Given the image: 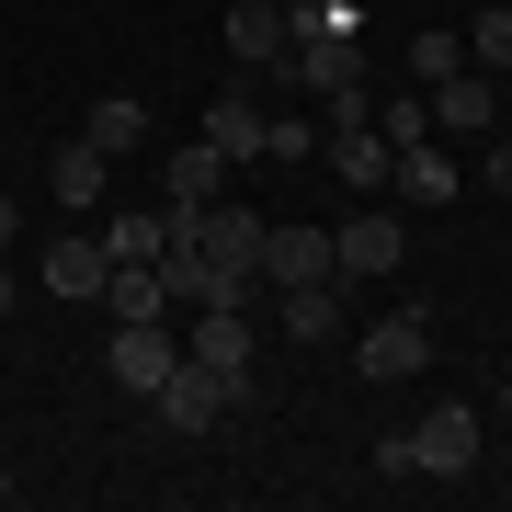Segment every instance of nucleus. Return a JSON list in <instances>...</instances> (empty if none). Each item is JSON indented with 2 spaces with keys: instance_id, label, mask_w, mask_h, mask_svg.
I'll return each mask as SVG.
<instances>
[{
  "instance_id": "14",
  "label": "nucleus",
  "mask_w": 512,
  "mask_h": 512,
  "mask_svg": "<svg viewBox=\"0 0 512 512\" xmlns=\"http://www.w3.org/2000/svg\"><path fill=\"white\" fill-rule=\"evenodd\" d=\"M205 137H217V148H228V160H239V171H251V160H262V148H274V114H262L251 92H217V103H205Z\"/></svg>"
},
{
  "instance_id": "22",
  "label": "nucleus",
  "mask_w": 512,
  "mask_h": 512,
  "mask_svg": "<svg viewBox=\"0 0 512 512\" xmlns=\"http://www.w3.org/2000/svg\"><path fill=\"white\" fill-rule=\"evenodd\" d=\"M467 69H512V12H478L467 23Z\"/></svg>"
},
{
  "instance_id": "18",
  "label": "nucleus",
  "mask_w": 512,
  "mask_h": 512,
  "mask_svg": "<svg viewBox=\"0 0 512 512\" xmlns=\"http://www.w3.org/2000/svg\"><path fill=\"white\" fill-rule=\"evenodd\" d=\"M387 194H399V205H444V194H456V160H444V148L421 137V148H399V171H387Z\"/></svg>"
},
{
  "instance_id": "28",
  "label": "nucleus",
  "mask_w": 512,
  "mask_h": 512,
  "mask_svg": "<svg viewBox=\"0 0 512 512\" xmlns=\"http://www.w3.org/2000/svg\"><path fill=\"white\" fill-rule=\"evenodd\" d=\"M490 399H501V421H512V376H501V387H490Z\"/></svg>"
},
{
  "instance_id": "30",
  "label": "nucleus",
  "mask_w": 512,
  "mask_h": 512,
  "mask_svg": "<svg viewBox=\"0 0 512 512\" xmlns=\"http://www.w3.org/2000/svg\"><path fill=\"white\" fill-rule=\"evenodd\" d=\"M274 12H308V0H274Z\"/></svg>"
},
{
  "instance_id": "8",
  "label": "nucleus",
  "mask_w": 512,
  "mask_h": 512,
  "mask_svg": "<svg viewBox=\"0 0 512 512\" xmlns=\"http://www.w3.org/2000/svg\"><path fill=\"white\" fill-rule=\"evenodd\" d=\"M410 456H421V478H467V467H478V410H467V399L421 410V421H410Z\"/></svg>"
},
{
  "instance_id": "20",
  "label": "nucleus",
  "mask_w": 512,
  "mask_h": 512,
  "mask_svg": "<svg viewBox=\"0 0 512 512\" xmlns=\"http://www.w3.org/2000/svg\"><path fill=\"white\" fill-rule=\"evenodd\" d=\"M80 137H92L103 160H126V148H148V103H137V92H103V103H92V126H80Z\"/></svg>"
},
{
  "instance_id": "23",
  "label": "nucleus",
  "mask_w": 512,
  "mask_h": 512,
  "mask_svg": "<svg viewBox=\"0 0 512 512\" xmlns=\"http://www.w3.org/2000/svg\"><path fill=\"white\" fill-rule=\"evenodd\" d=\"M376 137H387V148H421V137H433V103H410V92L376 103Z\"/></svg>"
},
{
  "instance_id": "31",
  "label": "nucleus",
  "mask_w": 512,
  "mask_h": 512,
  "mask_svg": "<svg viewBox=\"0 0 512 512\" xmlns=\"http://www.w3.org/2000/svg\"><path fill=\"white\" fill-rule=\"evenodd\" d=\"M501 501H512V478H501Z\"/></svg>"
},
{
  "instance_id": "25",
  "label": "nucleus",
  "mask_w": 512,
  "mask_h": 512,
  "mask_svg": "<svg viewBox=\"0 0 512 512\" xmlns=\"http://www.w3.org/2000/svg\"><path fill=\"white\" fill-rule=\"evenodd\" d=\"M490 194H501V205H512V137H501V148H490Z\"/></svg>"
},
{
  "instance_id": "5",
  "label": "nucleus",
  "mask_w": 512,
  "mask_h": 512,
  "mask_svg": "<svg viewBox=\"0 0 512 512\" xmlns=\"http://www.w3.org/2000/svg\"><path fill=\"white\" fill-rule=\"evenodd\" d=\"M228 399H239V387H228V376H205L194 353H183V365H171L160 387H148V410H160V433H183V444H194V433H217V410H228Z\"/></svg>"
},
{
  "instance_id": "24",
  "label": "nucleus",
  "mask_w": 512,
  "mask_h": 512,
  "mask_svg": "<svg viewBox=\"0 0 512 512\" xmlns=\"http://www.w3.org/2000/svg\"><path fill=\"white\" fill-rule=\"evenodd\" d=\"M308 148H319V126H308V114H274V148H262V160H308Z\"/></svg>"
},
{
  "instance_id": "17",
  "label": "nucleus",
  "mask_w": 512,
  "mask_h": 512,
  "mask_svg": "<svg viewBox=\"0 0 512 512\" xmlns=\"http://www.w3.org/2000/svg\"><path fill=\"white\" fill-rule=\"evenodd\" d=\"M296 46V12H274V0H239L228 12V57L239 69H262V57H285Z\"/></svg>"
},
{
  "instance_id": "16",
  "label": "nucleus",
  "mask_w": 512,
  "mask_h": 512,
  "mask_svg": "<svg viewBox=\"0 0 512 512\" xmlns=\"http://www.w3.org/2000/svg\"><path fill=\"white\" fill-rule=\"evenodd\" d=\"M92 308H103V319H171V274H160V262H114Z\"/></svg>"
},
{
  "instance_id": "12",
  "label": "nucleus",
  "mask_w": 512,
  "mask_h": 512,
  "mask_svg": "<svg viewBox=\"0 0 512 512\" xmlns=\"http://www.w3.org/2000/svg\"><path fill=\"white\" fill-rule=\"evenodd\" d=\"M228 171H239V160H228V148L194 126V137L160 160V194H171V205H217V194H228Z\"/></svg>"
},
{
  "instance_id": "19",
  "label": "nucleus",
  "mask_w": 512,
  "mask_h": 512,
  "mask_svg": "<svg viewBox=\"0 0 512 512\" xmlns=\"http://www.w3.org/2000/svg\"><path fill=\"white\" fill-rule=\"evenodd\" d=\"M92 239H103L114 262H160V239H171V217H160V205H126V217H92Z\"/></svg>"
},
{
  "instance_id": "2",
  "label": "nucleus",
  "mask_w": 512,
  "mask_h": 512,
  "mask_svg": "<svg viewBox=\"0 0 512 512\" xmlns=\"http://www.w3.org/2000/svg\"><path fill=\"white\" fill-rule=\"evenodd\" d=\"M353 365H365V387H410L421 365H433V319H421V308L365 319V353H353Z\"/></svg>"
},
{
  "instance_id": "10",
  "label": "nucleus",
  "mask_w": 512,
  "mask_h": 512,
  "mask_svg": "<svg viewBox=\"0 0 512 512\" xmlns=\"http://www.w3.org/2000/svg\"><path fill=\"white\" fill-rule=\"evenodd\" d=\"M262 285H330V228H296V217H274L262 228Z\"/></svg>"
},
{
  "instance_id": "4",
  "label": "nucleus",
  "mask_w": 512,
  "mask_h": 512,
  "mask_svg": "<svg viewBox=\"0 0 512 512\" xmlns=\"http://www.w3.org/2000/svg\"><path fill=\"white\" fill-rule=\"evenodd\" d=\"M274 80H296V92H308V103L353 92V80H365V35H296V46L274 57Z\"/></svg>"
},
{
  "instance_id": "3",
  "label": "nucleus",
  "mask_w": 512,
  "mask_h": 512,
  "mask_svg": "<svg viewBox=\"0 0 512 512\" xmlns=\"http://www.w3.org/2000/svg\"><path fill=\"white\" fill-rule=\"evenodd\" d=\"M319 160L342 171L353 194H387V171H399V148L376 137V114H319Z\"/></svg>"
},
{
  "instance_id": "15",
  "label": "nucleus",
  "mask_w": 512,
  "mask_h": 512,
  "mask_svg": "<svg viewBox=\"0 0 512 512\" xmlns=\"http://www.w3.org/2000/svg\"><path fill=\"white\" fill-rule=\"evenodd\" d=\"M285 342L296 353H319V342H342V274H330V285H285Z\"/></svg>"
},
{
  "instance_id": "27",
  "label": "nucleus",
  "mask_w": 512,
  "mask_h": 512,
  "mask_svg": "<svg viewBox=\"0 0 512 512\" xmlns=\"http://www.w3.org/2000/svg\"><path fill=\"white\" fill-rule=\"evenodd\" d=\"M0 251H12V194H0Z\"/></svg>"
},
{
  "instance_id": "11",
  "label": "nucleus",
  "mask_w": 512,
  "mask_h": 512,
  "mask_svg": "<svg viewBox=\"0 0 512 512\" xmlns=\"http://www.w3.org/2000/svg\"><path fill=\"white\" fill-rule=\"evenodd\" d=\"M46 194L69 205V217H103V205H114V160H103L92 137H69V148L46 160Z\"/></svg>"
},
{
  "instance_id": "21",
  "label": "nucleus",
  "mask_w": 512,
  "mask_h": 512,
  "mask_svg": "<svg viewBox=\"0 0 512 512\" xmlns=\"http://www.w3.org/2000/svg\"><path fill=\"white\" fill-rule=\"evenodd\" d=\"M456 69H467V35H456V23H421V35H410V80L433 92V80H456Z\"/></svg>"
},
{
  "instance_id": "9",
  "label": "nucleus",
  "mask_w": 512,
  "mask_h": 512,
  "mask_svg": "<svg viewBox=\"0 0 512 512\" xmlns=\"http://www.w3.org/2000/svg\"><path fill=\"white\" fill-rule=\"evenodd\" d=\"M421 103H433V137H490V126H501V80H490V69H456V80H433Z\"/></svg>"
},
{
  "instance_id": "1",
  "label": "nucleus",
  "mask_w": 512,
  "mask_h": 512,
  "mask_svg": "<svg viewBox=\"0 0 512 512\" xmlns=\"http://www.w3.org/2000/svg\"><path fill=\"white\" fill-rule=\"evenodd\" d=\"M399 262H410V228H399V205H376V194H365L342 228H330V274H342V285H387Z\"/></svg>"
},
{
  "instance_id": "6",
  "label": "nucleus",
  "mask_w": 512,
  "mask_h": 512,
  "mask_svg": "<svg viewBox=\"0 0 512 512\" xmlns=\"http://www.w3.org/2000/svg\"><path fill=\"white\" fill-rule=\"evenodd\" d=\"M171 365H183L171 319H114V353H103V376H114V387H137V399H148V387H160Z\"/></svg>"
},
{
  "instance_id": "26",
  "label": "nucleus",
  "mask_w": 512,
  "mask_h": 512,
  "mask_svg": "<svg viewBox=\"0 0 512 512\" xmlns=\"http://www.w3.org/2000/svg\"><path fill=\"white\" fill-rule=\"evenodd\" d=\"M12 501H23V478H12V467H0V512H12Z\"/></svg>"
},
{
  "instance_id": "29",
  "label": "nucleus",
  "mask_w": 512,
  "mask_h": 512,
  "mask_svg": "<svg viewBox=\"0 0 512 512\" xmlns=\"http://www.w3.org/2000/svg\"><path fill=\"white\" fill-rule=\"evenodd\" d=\"M0 308H12V262H0Z\"/></svg>"
},
{
  "instance_id": "13",
  "label": "nucleus",
  "mask_w": 512,
  "mask_h": 512,
  "mask_svg": "<svg viewBox=\"0 0 512 512\" xmlns=\"http://www.w3.org/2000/svg\"><path fill=\"white\" fill-rule=\"evenodd\" d=\"M103 274H114V251H103L92 228L46 239V296H80V308H92V296H103Z\"/></svg>"
},
{
  "instance_id": "7",
  "label": "nucleus",
  "mask_w": 512,
  "mask_h": 512,
  "mask_svg": "<svg viewBox=\"0 0 512 512\" xmlns=\"http://www.w3.org/2000/svg\"><path fill=\"white\" fill-rule=\"evenodd\" d=\"M183 353L205 376H228L239 399H251V308H194V330H183Z\"/></svg>"
}]
</instances>
